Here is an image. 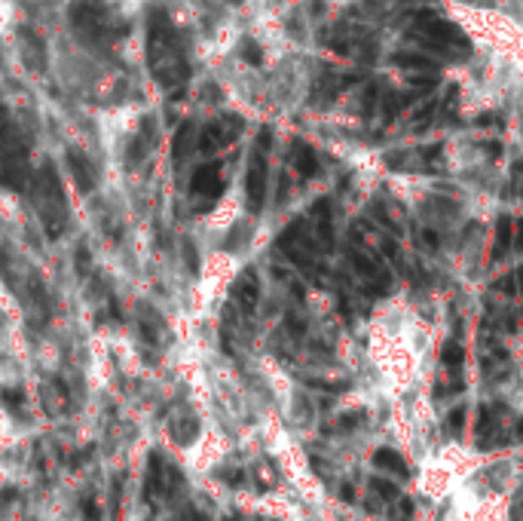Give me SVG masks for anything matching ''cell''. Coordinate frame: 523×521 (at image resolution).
Returning <instances> with one entry per match:
<instances>
[{
    "instance_id": "3",
    "label": "cell",
    "mask_w": 523,
    "mask_h": 521,
    "mask_svg": "<svg viewBox=\"0 0 523 521\" xmlns=\"http://www.w3.org/2000/svg\"><path fill=\"white\" fill-rule=\"evenodd\" d=\"M163 433L175 451H190L202 439V420L187 405H175L163 420Z\"/></svg>"
},
{
    "instance_id": "9",
    "label": "cell",
    "mask_w": 523,
    "mask_h": 521,
    "mask_svg": "<svg viewBox=\"0 0 523 521\" xmlns=\"http://www.w3.org/2000/svg\"><path fill=\"white\" fill-rule=\"evenodd\" d=\"M248 199H251V209H260V199H264V159L251 163V172H248Z\"/></svg>"
},
{
    "instance_id": "13",
    "label": "cell",
    "mask_w": 523,
    "mask_h": 521,
    "mask_svg": "<svg viewBox=\"0 0 523 521\" xmlns=\"http://www.w3.org/2000/svg\"><path fill=\"white\" fill-rule=\"evenodd\" d=\"M315 218H318V233H322V239L327 242V249H331L334 230H331V212H327V203H318L315 206Z\"/></svg>"
},
{
    "instance_id": "14",
    "label": "cell",
    "mask_w": 523,
    "mask_h": 521,
    "mask_svg": "<svg viewBox=\"0 0 523 521\" xmlns=\"http://www.w3.org/2000/svg\"><path fill=\"white\" fill-rule=\"evenodd\" d=\"M462 356H466V352H462V347H459L456 341L444 343V350H441V362H444L447 368H453V371H456V368L462 365Z\"/></svg>"
},
{
    "instance_id": "25",
    "label": "cell",
    "mask_w": 523,
    "mask_h": 521,
    "mask_svg": "<svg viewBox=\"0 0 523 521\" xmlns=\"http://www.w3.org/2000/svg\"><path fill=\"white\" fill-rule=\"evenodd\" d=\"M517 282H520V291H523V267L517 270Z\"/></svg>"
},
{
    "instance_id": "20",
    "label": "cell",
    "mask_w": 523,
    "mask_h": 521,
    "mask_svg": "<svg viewBox=\"0 0 523 521\" xmlns=\"http://www.w3.org/2000/svg\"><path fill=\"white\" fill-rule=\"evenodd\" d=\"M410 518H413V503H410L407 497H404V500L398 503V506L392 509V521H410Z\"/></svg>"
},
{
    "instance_id": "15",
    "label": "cell",
    "mask_w": 523,
    "mask_h": 521,
    "mask_svg": "<svg viewBox=\"0 0 523 521\" xmlns=\"http://www.w3.org/2000/svg\"><path fill=\"white\" fill-rule=\"evenodd\" d=\"M508 242H511V221H508V218H499V230H496V251H493V255L496 258L505 255V251H508Z\"/></svg>"
},
{
    "instance_id": "2",
    "label": "cell",
    "mask_w": 523,
    "mask_h": 521,
    "mask_svg": "<svg viewBox=\"0 0 523 521\" xmlns=\"http://www.w3.org/2000/svg\"><path fill=\"white\" fill-rule=\"evenodd\" d=\"M141 126V107L135 102H111L95 111V136L104 150H116Z\"/></svg>"
},
{
    "instance_id": "4",
    "label": "cell",
    "mask_w": 523,
    "mask_h": 521,
    "mask_svg": "<svg viewBox=\"0 0 523 521\" xmlns=\"http://www.w3.org/2000/svg\"><path fill=\"white\" fill-rule=\"evenodd\" d=\"M22 448H25V426L13 414V408L4 402V390H0V454H22Z\"/></svg>"
},
{
    "instance_id": "5",
    "label": "cell",
    "mask_w": 523,
    "mask_h": 521,
    "mask_svg": "<svg viewBox=\"0 0 523 521\" xmlns=\"http://www.w3.org/2000/svg\"><path fill=\"white\" fill-rule=\"evenodd\" d=\"M0 221H4V227L19 230V233L28 227V212H25L22 197L6 187H0Z\"/></svg>"
},
{
    "instance_id": "21",
    "label": "cell",
    "mask_w": 523,
    "mask_h": 521,
    "mask_svg": "<svg viewBox=\"0 0 523 521\" xmlns=\"http://www.w3.org/2000/svg\"><path fill=\"white\" fill-rule=\"evenodd\" d=\"M493 426V411L490 408H480V423H477V433H490Z\"/></svg>"
},
{
    "instance_id": "11",
    "label": "cell",
    "mask_w": 523,
    "mask_h": 521,
    "mask_svg": "<svg viewBox=\"0 0 523 521\" xmlns=\"http://www.w3.org/2000/svg\"><path fill=\"white\" fill-rule=\"evenodd\" d=\"M374 466L389 469V473H395V475H407V473H410L407 463H404V460H401L392 448H379V451L374 454Z\"/></svg>"
},
{
    "instance_id": "17",
    "label": "cell",
    "mask_w": 523,
    "mask_h": 521,
    "mask_svg": "<svg viewBox=\"0 0 523 521\" xmlns=\"http://www.w3.org/2000/svg\"><path fill=\"white\" fill-rule=\"evenodd\" d=\"M297 169L303 175H312L315 172V154L306 147V145H297Z\"/></svg>"
},
{
    "instance_id": "18",
    "label": "cell",
    "mask_w": 523,
    "mask_h": 521,
    "mask_svg": "<svg viewBox=\"0 0 523 521\" xmlns=\"http://www.w3.org/2000/svg\"><path fill=\"white\" fill-rule=\"evenodd\" d=\"M370 487H374V491H376L383 500H398V484L386 482V478H374V482H370Z\"/></svg>"
},
{
    "instance_id": "22",
    "label": "cell",
    "mask_w": 523,
    "mask_h": 521,
    "mask_svg": "<svg viewBox=\"0 0 523 521\" xmlns=\"http://www.w3.org/2000/svg\"><path fill=\"white\" fill-rule=\"evenodd\" d=\"M340 497H343L346 503H352V500H355V487H352V484H343V487H340Z\"/></svg>"
},
{
    "instance_id": "12",
    "label": "cell",
    "mask_w": 523,
    "mask_h": 521,
    "mask_svg": "<svg viewBox=\"0 0 523 521\" xmlns=\"http://www.w3.org/2000/svg\"><path fill=\"white\" fill-rule=\"evenodd\" d=\"M0 310H10V313H22V301L15 298V291L6 285L4 273H0Z\"/></svg>"
},
{
    "instance_id": "19",
    "label": "cell",
    "mask_w": 523,
    "mask_h": 521,
    "mask_svg": "<svg viewBox=\"0 0 523 521\" xmlns=\"http://www.w3.org/2000/svg\"><path fill=\"white\" fill-rule=\"evenodd\" d=\"M462 423H466V408H453L450 417H447V430H450V433H462Z\"/></svg>"
},
{
    "instance_id": "6",
    "label": "cell",
    "mask_w": 523,
    "mask_h": 521,
    "mask_svg": "<svg viewBox=\"0 0 523 521\" xmlns=\"http://www.w3.org/2000/svg\"><path fill=\"white\" fill-rule=\"evenodd\" d=\"M419 25H423V34H426L428 44H435V46H450V44L466 46V37H462L450 22H441V19L426 15V19H419Z\"/></svg>"
},
{
    "instance_id": "26",
    "label": "cell",
    "mask_w": 523,
    "mask_h": 521,
    "mask_svg": "<svg viewBox=\"0 0 523 521\" xmlns=\"http://www.w3.org/2000/svg\"><path fill=\"white\" fill-rule=\"evenodd\" d=\"M517 433H520V435H523V420H520V423H517Z\"/></svg>"
},
{
    "instance_id": "16",
    "label": "cell",
    "mask_w": 523,
    "mask_h": 521,
    "mask_svg": "<svg viewBox=\"0 0 523 521\" xmlns=\"http://www.w3.org/2000/svg\"><path fill=\"white\" fill-rule=\"evenodd\" d=\"M104 4L111 6L114 13H120L123 19H132V15L141 10V0H104Z\"/></svg>"
},
{
    "instance_id": "10",
    "label": "cell",
    "mask_w": 523,
    "mask_h": 521,
    "mask_svg": "<svg viewBox=\"0 0 523 521\" xmlns=\"http://www.w3.org/2000/svg\"><path fill=\"white\" fill-rule=\"evenodd\" d=\"M395 65H398V68H407V71H419V74L437 71V62H432V58L423 53H401V55H395Z\"/></svg>"
},
{
    "instance_id": "7",
    "label": "cell",
    "mask_w": 523,
    "mask_h": 521,
    "mask_svg": "<svg viewBox=\"0 0 523 521\" xmlns=\"http://www.w3.org/2000/svg\"><path fill=\"white\" fill-rule=\"evenodd\" d=\"M22 22H25L22 0H0V44H6V40L19 34Z\"/></svg>"
},
{
    "instance_id": "8",
    "label": "cell",
    "mask_w": 523,
    "mask_h": 521,
    "mask_svg": "<svg viewBox=\"0 0 523 521\" xmlns=\"http://www.w3.org/2000/svg\"><path fill=\"white\" fill-rule=\"evenodd\" d=\"M19 484H0V521H25Z\"/></svg>"
},
{
    "instance_id": "23",
    "label": "cell",
    "mask_w": 523,
    "mask_h": 521,
    "mask_svg": "<svg viewBox=\"0 0 523 521\" xmlns=\"http://www.w3.org/2000/svg\"><path fill=\"white\" fill-rule=\"evenodd\" d=\"M517 246H520V249H523V221H520V224H517Z\"/></svg>"
},
{
    "instance_id": "24",
    "label": "cell",
    "mask_w": 523,
    "mask_h": 521,
    "mask_svg": "<svg viewBox=\"0 0 523 521\" xmlns=\"http://www.w3.org/2000/svg\"><path fill=\"white\" fill-rule=\"evenodd\" d=\"M4 86H6V74H4V68H0V92H4Z\"/></svg>"
},
{
    "instance_id": "1",
    "label": "cell",
    "mask_w": 523,
    "mask_h": 521,
    "mask_svg": "<svg viewBox=\"0 0 523 521\" xmlns=\"http://www.w3.org/2000/svg\"><path fill=\"white\" fill-rule=\"evenodd\" d=\"M53 74L58 77V83L71 92H98V83L104 77V71H101V65L95 58H92L86 49H80L74 44L55 46Z\"/></svg>"
}]
</instances>
